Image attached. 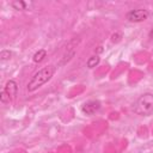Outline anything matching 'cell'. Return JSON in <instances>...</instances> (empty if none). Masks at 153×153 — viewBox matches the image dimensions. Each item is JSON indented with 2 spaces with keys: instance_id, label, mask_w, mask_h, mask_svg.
Here are the masks:
<instances>
[{
  "instance_id": "2",
  "label": "cell",
  "mask_w": 153,
  "mask_h": 153,
  "mask_svg": "<svg viewBox=\"0 0 153 153\" xmlns=\"http://www.w3.org/2000/svg\"><path fill=\"white\" fill-rule=\"evenodd\" d=\"M133 111L139 116H148L153 112V93H143L133 105Z\"/></svg>"
},
{
  "instance_id": "3",
  "label": "cell",
  "mask_w": 153,
  "mask_h": 153,
  "mask_svg": "<svg viewBox=\"0 0 153 153\" xmlns=\"http://www.w3.org/2000/svg\"><path fill=\"white\" fill-rule=\"evenodd\" d=\"M149 16V12L147 10L143 8H135V10H130L127 13V19L130 23H141L143 20H146Z\"/></svg>"
},
{
  "instance_id": "8",
  "label": "cell",
  "mask_w": 153,
  "mask_h": 153,
  "mask_svg": "<svg viewBox=\"0 0 153 153\" xmlns=\"http://www.w3.org/2000/svg\"><path fill=\"white\" fill-rule=\"evenodd\" d=\"M99 61H100V57L97 56V55H93V56L88 57V60L86 61V66L88 68H93V67H96L99 63Z\"/></svg>"
},
{
  "instance_id": "9",
  "label": "cell",
  "mask_w": 153,
  "mask_h": 153,
  "mask_svg": "<svg viewBox=\"0 0 153 153\" xmlns=\"http://www.w3.org/2000/svg\"><path fill=\"white\" fill-rule=\"evenodd\" d=\"M0 100H1V103H8V102L11 100L10 96L6 93V91H5L4 88L1 90V93H0Z\"/></svg>"
},
{
  "instance_id": "7",
  "label": "cell",
  "mask_w": 153,
  "mask_h": 153,
  "mask_svg": "<svg viewBox=\"0 0 153 153\" xmlns=\"http://www.w3.org/2000/svg\"><path fill=\"white\" fill-rule=\"evenodd\" d=\"M45 57H47V51H45L44 49H39L38 51H36V53H35V55H33L32 60H33V62L39 63V62H42Z\"/></svg>"
},
{
  "instance_id": "5",
  "label": "cell",
  "mask_w": 153,
  "mask_h": 153,
  "mask_svg": "<svg viewBox=\"0 0 153 153\" xmlns=\"http://www.w3.org/2000/svg\"><path fill=\"white\" fill-rule=\"evenodd\" d=\"M4 90L6 91V93L10 96V98H11V100H12V99H14L16 96H17V92H18V85H17V82H16L14 80H8V81L6 82Z\"/></svg>"
},
{
  "instance_id": "10",
  "label": "cell",
  "mask_w": 153,
  "mask_h": 153,
  "mask_svg": "<svg viewBox=\"0 0 153 153\" xmlns=\"http://www.w3.org/2000/svg\"><path fill=\"white\" fill-rule=\"evenodd\" d=\"M11 51L10 50H2L1 51V54H0V59H1V61H5V60H10V57H11Z\"/></svg>"
},
{
  "instance_id": "6",
  "label": "cell",
  "mask_w": 153,
  "mask_h": 153,
  "mask_svg": "<svg viewBox=\"0 0 153 153\" xmlns=\"http://www.w3.org/2000/svg\"><path fill=\"white\" fill-rule=\"evenodd\" d=\"M30 5H31V2L20 1V0H17V1H12L11 2V6L14 10H27V7H30Z\"/></svg>"
},
{
  "instance_id": "1",
  "label": "cell",
  "mask_w": 153,
  "mask_h": 153,
  "mask_svg": "<svg viewBox=\"0 0 153 153\" xmlns=\"http://www.w3.org/2000/svg\"><path fill=\"white\" fill-rule=\"evenodd\" d=\"M55 73V67L49 65V66H45L41 69H38L32 76L31 79L29 80L27 85H26V88L29 92H33L36 90H38L39 87H42L44 84H47L54 75Z\"/></svg>"
},
{
  "instance_id": "4",
  "label": "cell",
  "mask_w": 153,
  "mask_h": 153,
  "mask_svg": "<svg viewBox=\"0 0 153 153\" xmlns=\"http://www.w3.org/2000/svg\"><path fill=\"white\" fill-rule=\"evenodd\" d=\"M102 108V104L99 100H96V99H92V100H87L82 105H81V111L87 115V116H92L94 115L96 112H98Z\"/></svg>"
},
{
  "instance_id": "11",
  "label": "cell",
  "mask_w": 153,
  "mask_h": 153,
  "mask_svg": "<svg viewBox=\"0 0 153 153\" xmlns=\"http://www.w3.org/2000/svg\"><path fill=\"white\" fill-rule=\"evenodd\" d=\"M148 36H149V38H151V39H153V27L151 29V31H149V33H148Z\"/></svg>"
}]
</instances>
